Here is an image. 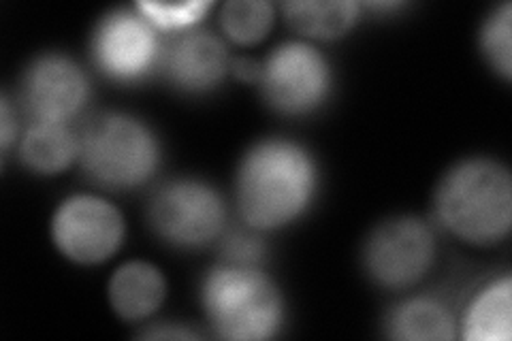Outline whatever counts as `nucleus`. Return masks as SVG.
Instances as JSON below:
<instances>
[{
    "label": "nucleus",
    "mask_w": 512,
    "mask_h": 341,
    "mask_svg": "<svg viewBox=\"0 0 512 341\" xmlns=\"http://www.w3.org/2000/svg\"><path fill=\"white\" fill-rule=\"evenodd\" d=\"M160 158L152 128L126 113H103L79 135V165L90 182L109 190L143 186L158 171Z\"/></svg>",
    "instance_id": "obj_4"
},
{
    "label": "nucleus",
    "mask_w": 512,
    "mask_h": 341,
    "mask_svg": "<svg viewBox=\"0 0 512 341\" xmlns=\"http://www.w3.org/2000/svg\"><path fill=\"white\" fill-rule=\"evenodd\" d=\"M440 222L472 246H493L512 226L510 171L491 158H470L444 175L436 192Z\"/></svg>",
    "instance_id": "obj_2"
},
{
    "label": "nucleus",
    "mask_w": 512,
    "mask_h": 341,
    "mask_svg": "<svg viewBox=\"0 0 512 341\" xmlns=\"http://www.w3.org/2000/svg\"><path fill=\"white\" fill-rule=\"evenodd\" d=\"M233 73L237 79L246 81V84H254L261 77V64L250 58H239L233 62Z\"/></svg>",
    "instance_id": "obj_22"
},
{
    "label": "nucleus",
    "mask_w": 512,
    "mask_h": 341,
    "mask_svg": "<svg viewBox=\"0 0 512 341\" xmlns=\"http://www.w3.org/2000/svg\"><path fill=\"white\" fill-rule=\"evenodd\" d=\"M148 216L158 237L180 248H199L222 233L227 211L210 184L184 177L156 190Z\"/></svg>",
    "instance_id": "obj_6"
},
{
    "label": "nucleus",
    "mask_w": 512,
    "mask_h": 341,
    "mask_svg": "<svg viewBox=\"0 0 512 341\" xmlns=\"http://www.w3.org/2000/svg\"><path fill=\"white\" fill-rule=\"evenodd\" d=\"M79 156V135L64 122H35L20 141V158L32 171L56 175Z\"/></svg>",
    "instance_id": "obj_14"
},
{
    "label": "nucleus",
    "mask_w": 512,
    "mask_h": 341,
    "mask_svg": "<svg viewBox=\"0 0 512 341\" xmlns=\"http://www.w3.org/2000/svg\"><path fill=\"white\" fill-rule=\"evenodd\" d=\"M387 331L402 341H451L457 335L451 310L431 297H414L393 307Z\"/></svg>",
    "instance_id": "obj_15"
},
{
    "label": "nucleus",
    "mask_w": 512,
    "mask_h": 341,
    "mask_svg": "<svg viewBox=\"0 0 512 341\" xmlns=\"http://www.w3.org/2000/svg\"><path fill=\"white\" fill-rule=\"evenodd\" d=\"M274 24V7L265 0H229L220 9V26L239 45H254Z\"/></svg>",
    "instance_id": "obj_17"
},
{
    "label": "nucleus",
    "mask_w": 512,
    "mask_h": 341,
    "mask_svg": "<svg viewBox=\"0 0 512 341\" xmlns=\"http://www.w3.org/2000/svg\"><path fill=\"white\" fill-rule=\"evenodd\" d=\"M212 3L207 0H190V3H139L137 11L146 18L156 30L180 32L184 28L195 26L210 13Z\"/></svg>",
    "instance_id": "obj_19"
},
{
    "label": "nucleus",
    "mask_w": 512,
    "mask_h": 341,
    "mask_svg": "<svg viewBox=\"0 0 512 341\" xmlns=\"http://www.w3.org/2000/svg\"><path fill=\"white\" fill-rule=\"evenodd\" d=\"M434 258L436 237L419 218L382 222L363 250L367 273L384 288H408L423 280Z\"/></svg>",
    "instance_id": "obj_8"
},
{
    "label": "nucleus",
    "mask_w": 512,
    "mask_h": 341,
    "mask_svg": "<svg viewBox=\"0 0 512 341\" xmlns=\"http://www.w3.org/2000/svg\"><path fill=\"white\" fill-rule=\"evenodd\" d=\"M265 101L286 116H306L327 101L333 75L327 58L308 43H282L261 64Z\"/></svg>",
    "instance_id": "obj_5"
},
{
    "label": "nucleus",
    "mask_w": 512,
    "mask_h": 341,
    "mask_svg": "<svg viewBox=\"0 0 512 341\" xmlns=\"http://www.w3.org/2000/svg\"><path fill=\"white\" fill-rule=\"evenodd\" d=\"M201 305L218 337L261 341L278 333L284 303L261 267L222 263L205 275Z\"/></svg>",
    "instance_id": "obj_3"
},
{
    "label": "nucleus",
    "mask_w": 512,
    "mask_h": 341,
    "mask_svg": "<svg viewBox=\"0 0 512 341\" xmlns=\"http://www.w3.org/2000/svg\"><path fill=\"white\" fill-rule=\"evenodd\" d=\"M160 69L171 84L190 94L214 90L229 71V52L212 32H186L165 45Z\"/></svg>",
    "instance_id": "obj_11"
},
{
    "label": "nucleus",
    "mask_w": 512,
    "mask_h": 341,
    "mask_svg": "<svg viewBox=\"0 0 512 341\" xmlns=\"http://www.w3.org/2000/svg\"><path fill=\"white\" fill-rule=\"evenodd\" d=\"M480 50L495 73L506 81L512 77V7L500 5L480 30Z\"/></svg>",
    "instance_id": "obj_18"
},
{
    "label": "nucleus",
    "mask_w": 512,
    "mask_h": 341,
    "mask_svg": "<svg viewBox=\"0 0 512 341\" xmlns=\"http://www.w3.org/2000/svg\"><path fill=\"white\" fill-rule=\"evenodd\" d=\"M15 137H18V122L13 118V109L7 96H3L0 99V148H3V152L11 148Z\"/></svg>",
    "instance_id": "obj_21"
},
{
    "label": "nucleus",
    "mask_w": 512,
    "mask_h": 341,
    "mask_svg": "<svg viewBox=\"0 0 512 341\" xmlns=\"http://www.w3.org/2000/svg\"><path fill=\"white\" fill-rule=\"evenodd\" d=\"M165 45L158 30L139 13L114 11L94 30L92 56L96 67L116 81H137L163 60Z\"/></svg>",
    "instance_id": "obj_9"
},
{
    "label": "nucleus",
    "mask_w": 512,
    "mask_h": 341,
    "mask_svg": "<svg viewBox=\"0 0 512 341\" xmlns=\"http://www.w3.org/2000/svg\"><path fill=\"white\" fill-rule=\"evenodd\" d=\"M512 335V280L504 275L476 292L463 316L468 341H508Z\"/></svg>",
    "instance_id": "obj_13"
},
{
    "label": "nucleus",
    "mask_w": 512,
    "mask_h": 341,
    "mask_svg": "<svg viewBox=\"0 0 512 341\" xmlns=\"http://www.w3.org/2000/svg\"><path fill=\"white\" fill-rule=\"evenodd\" d=\"M124 233L126 224L118 207L94 194H75L60 203L52 218L56 248L77 265L107 261L122 246Z\"/></svg>",
    "instance_id": "obj_7"
},
{
    "label": "nucleus",
    "mask_w": 512,
    "mask_h": 341,
    "mask_svg": "<svg viewBox=\"0 0 512 341\" xmlns=\"http://www.w3.org/2000/svg\"><path fill=\"white\" fill-rule=\"evenodd\" d=\"M282 11L299 35L323 41L344 37L359 20V5L352 0H293Z\"/></svg>",
    "instance_id": "obj_16"
},
{
    "label": "nucleus",
    "mask_w": 512,
    "mask_h": 341,
    "mask_svg": "<svg viewBox=\"0 0 512 341\" xmlns=\"http://www.w3.org/2000/svg\"><path fill=\"white\" fill-rule=\"evenodd\" d=\"M88 92L84 71L60 54L39 56L22 79V103L35 122L67 124L86 105Z\"/></svg>",
    "instance_id": "obj_10"
},
{
    "label": "nucleus",
    "mask_w": 512,
    "mask_h": 341,
    "mask_svg": "<svg viewBox=\"0 0 512 341\" xmlns=\"http://www.w3.org/2000/svg\"><path fill=\"white\" fill-rule=\"evenodd\" d=\"M256 229L246 224V229H235L222 239V263L244 265V267H261L265 258V243L254 233Z\"/></svg>",
    "instance_id": "obj_20"
},
{
    "label": "nucleus",
    "mask_w": 512,
    "mask_h": 341,
    "mask_svg": "<svg viewBox=\"0 0 512 341\" xmlns=\"http://www.w3.org/2000/svg\"><path fill=\"white\" fill-rule=\"evenodd\" d=\"M235 190L246 224L256 231H274L310 207L318 190V167L303 145L265 139L239 162Z\"/></svg>",
    "instance_id": "obj_1"
},
{
    "label": "nucleus",
    "mask_w": 512,
    "mask_h": 341,
    "mask_svg": "<svg viewBox=\"0 0 512 341\" xmlns=\"http://www.w3.org/2000/svg\"><path fill=\"white\" fill-rule=\"evenodd\" d=\"M141 337H148V339H197L199 335L192 333L188 329H180V327H156V329H150L143 333Z\"/></svg>",
    "instance_id": "obj_23"
},
{
    "label": "nucleus",
    "mask_w": 512,
    "mask_h": 341,
    "mask_svg": "<svg viewBox=\"0 0 512 341\" xmlns=\"http://www.w3.org/2000/svg\"><path fill=\"white\" fill-rule=\"evenodd\" d=\"M165 278L154 265L131 261L109 280V305L122 320H143L165 301Z\"/></svg>",
    "instance_id": "obj_12"
}]
</instances>
